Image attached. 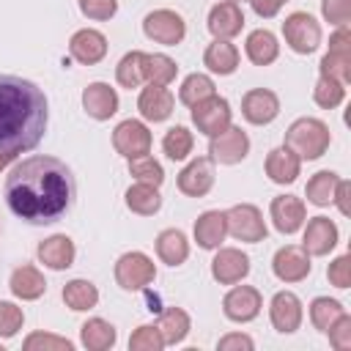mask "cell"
<instances>
[{"instance_id": "cell-48", "label": "cell", "mask_w": 351, "mask_h": 351, "mask_svg": "<svg viewBox=\"0 0 351 351\" xmlns=\"http://www.w3.org/2000/svg\"><path fill=\"white\" fill-rule=\"evenodd\" d=\"M80 11H82V16H88V19L107 22V19L115 16L118 0H80Z\"/></svg>"}, {"instance_id": "cell-10", "label": "cell", "mask_w": 351, "mask_h": 351, "mask_svg": "<svg viewBox=\"0 0 351 351\" xmlns=\"http://www.w3.org/2000/svg\"><path fill=\"white\" fill-rule=\"evenodd\" d=\"M233 121V110H230V101L222 99V96H208L197 104H192V123L197 126V132L214 137L219 134L222 129H228Z\"/></svg>"}, {"instance_id": "cell-1", "label": "cell", "mask_w": 351, "mask_h": 351, "mask_svg": "<svg viewBox=\"0 0 351 351\" xmlns=\"http://www.w3.org/2000/svg\"><path fill=\"white\" fill-rule=\"evenodd\" d=\"M3 197L16 219L27 225H52L74 206L77 184L66 162L36 154L5 176Z\"/></svg>"}, {"instance_id": "cell-20", "label": "cell", "mask_w": 351, "mask_h": 351, "mask_svg": "<svg viewBox=\"0 0 351 351\" xmlns=\"http://www.w3.org/2000/svg\"><path fill=\"white\" fill-rule=\"evenodd\" d=\"M340 241V230L337 225L329 219V217H313L304 228V239H302V247L307 255H329Z\"/></svg>"}, {"instance_id": "cell-42", "label": "cell", "mask_w": 351, "mask_h": 351, "mask_svg": "<svg viewBox=\"0 0 351 351\" xmlns=\"http://www.w3.org/2000/svg\"><path fill=\"white\" fill-rule=\"evenodd\" d=\"M129 173H132L134 181L151 184V186H162V181H165V170H162V165L151 154H143V156L129 159Z\"/></svg>"}, {"instance_id": "cell-49", "label": "cell", "mask_w": 351, "mask_h": 351, "mask_svg": "<svg viewBox=\"0 0 351 351\" xmlns=\"http://www.w3.org/2000/svg\"><path fill=\"white\" fill-rule=\"evenodd\" d=\"M326 277H329V282L335 285V288H348L351 285V255H337L332 263H329V269H326Z\"/></svg>"}, {"instance_id": "cell-32", "label": "cell", "mask_w": 351, "mask_h": 351, "mask_svg": "<svg viewBox=\"0 0 351 351\" xmlns=\"http://www.w3.org/2000/svg\"><path fill=\"white\" fill-rule=\"evenodd\" d=\"M118 340V332L110 321L104 318H88L82 326H80V343L88 348V351H107L112 348Z\"/></svg>"}, {"instance_id": "cell-47", "label": "cell", "mask_w": 351, "mask_h": 351, "mask_svg": "<svg viewBox=\"0 0 351 351\" xmlns=\"http://www.w3.org/2000/svg\"><path fill=\"white\" fill-rule=\"evenodd\" d=\"M321 14L329 25L343 27L351 19V0H321Z\"/></svg>"}, {"instance_id": "cell-23", "label": "cell", "mask_w": 351, "mask_h": 351, "mask_svg": "<svg viewBox=\"0 0 351 351\" xmlns=\"http://www.w3.org/2000/svg\"><path fill=\"white\" fill-rule=\"evenodd\" d=\"M36 255H38V261H41L47 269L63 271V269L74 266L77 247H74V241H71L66 233H55V236H49V239H44V241L38 244Z\"/></svg>"}, {"instance_id": "cell-11", "label": "cell", "mask_w": 351, "mask_h": 351, "mask_svg": "<svg viewBox=\"0 0 351 351\" xmlns=\"http://www.w3.org/2000/svg\"><path fill=\"white\" fill-rule=\"evenodd\" d=\"M261 307H263L261 291L252 288V285H233L225 293V299H222V313L233 324H250V321H255L261 315Z\"/></svg>"}, {"instance_id": "cell-14", "label": "cell", "mask_w": 351, "mask_h": 351, "mask_svg": "<svg viewBox=\"0 0 351 351\" xmlns=\"http://www.w3.org/2000/svg\"><path fill=\"white\" fill-rule=\"evenodd\" d=\"M269 318H271V326L280 335H293L302 326V318H304L299 296L293 291H277L269 302Z\"/></svg>"}, {"instance_id": "cell-39", "label": "cell", "mask_w": 351, "mask_h": 351, "mask_svg": "<svg viewBox=\"0 0 351 351\" xmlns=\"http://www.w3.org/2000/svg\"><path fill=\"white\" fill-rule=\"evenodd\" d=\"M192 145H195V137H192V132L186 126H170L165 132V137H162V151L173 162H184L192 154Z\"/></svg>"}, {"instance_id": "cell-38", "label": "cell", "mask_w": 351, "mask_h": 351, "mask_svg": "<svg viewBox=\"0 0 351 351\" xmlns=\"http://www.w3.org/2000/svg\"><path fill=\"white\" fill-rule=\"evenodd\" d=\"M343 313H346V307H343V302H337V299L315 296V299L310 302V324H313L318 332H324V335H326V329H329Z\"/></svg>"}, {"instance_id": "cell-7", "label": "cell", "mask_w": 351, "mask_h": 351, "mask_svg": "<svg viewBox=\"0 0 351 351\" xmlns=\"http://www.w3.org/2000/svg\"><path fill=\"white\" fill-rule=\"evenodd\" d=\"M156 277V266L154 261L140 252V250H132V252H123L118 261H115V282L123 288V291H143L154 282Z\"/></svg>"}, {"instance_id": "cell-16", "label": "cell", "mask_w": 351, "mask_h": 351, "mask_svg": "<svg viewBox=\"0 0 351 351\" xmlns=\"http://www.w3.org/2000/svg\"><path fill=\"white\" fill-rule=\"evenodd\" d=\"M269 217L282 236H291L307 222V208H304V200L296 195H277L269 206Z\"/></svg>"}, {"instance_id": "cell-21", "label": "cell", "mask_w": 351, "mask_h": 351, "mask_svg": "<svg viewBox=\"0 0 351 351\" xmlns=\"http://www.w3.org/2000/svg\"><path fill=\"white\" fill-rule=\"evenodd\" d=\"M206 25H208V33H211L214 38H228V41H230V38L239 36L241 27H244V11H241L239 3L222 0V3L211 5Z\"/></svg>"}, {"instance_id": "cell-37", "label": "cell", "mask_w": 351, "mask_h": 351, "mask_svg": "<svg viewBox=\"0 0 351 351\" xmlns=\"http://www.w3.org/2000/svg\"><path fill=\"white\" fill-rule=\"evenodd\" d=\"M214 93H217L214 80H211L208 74L195 71V74L184 77V82H181V88H178V101L186 104V107H192V104H197V101H203V99H208V96H214Z\"/></svg>"}, {"instance_id": "cell-24", "label": "cell", "mask_w": 351, "mask_h": 351, "mask_svg": "<svg viewBox=\"0 0 351 351\" xmlns=\"http://www.w3.org/2000/svg\"><path fill=\"white\" fill-rule=\"evenodd\" d=\"M82 110L93 121H110L118 112V93L107 82H90L82 90Z\"/></svg>"}, {"instance_id": "cell-33", "label": "cell", "mask_w": 351, "mask_h": 351, "mask_svg": "<svg viewBox=\"0 0 351 351\" xmlns=\"http://www.w3.org/2000/svg\"><path fill=\"white\" fill-rule=\"evenodd\" d=\"M60 296H63L66 307L74 310V313H85V310H93L99 304V288L90 280H82V277L69 280L63 285V293Z\"/></svg>"}, {"instance_id": "cell-45", "label": "cell", "mask_w": 351, "mask_h": 351, "mask_svg": "<svg viewBox=\"0 0 351 351\" xmlns=\"http://www.w3.org/2000/svg\"><path fill=\"white\" fill-rule=\"evenodd\" d=\"M25 324V313L22 307H16L14 302H3L0 299V337H14Z\"/></svg>"}, {"instance_id": "cell-25", "label": "cell", "mask_w": 351, "mask_h": 351, "mask_svg": "<svg viewBox=\"0 0 351 351\" xmlns=\"http://www.w3.org/2000/svg\"><path fill=\"white\" fill-rule=\"evenodd\" d=\"M195 241L200 250H217L222 247L225 236H228V222H225V211H203L197 219H195Z\"/></svg>"}, {"instance_id": "cell-12", "label": "cell", "mask_w": 351, "mask_h": 351, "mask_svg": "<svg viewBox=\"0 0 351 351\" xmlns=\"http://www.w3.org/2000/svg\"><path fill=\"white\" fill-rule=\"evenodd\" d=\"M151 143H154V137H151L148 126L143 121H137V118L121 121L115 126V132H112V148L121 156H126V159H134V156L148 154L151 151Z\"/></svg>"}, {"instance_id": "cell-53", "label": "cell", "mask_w": 351, "mask_h": 351, "mask_svg": "<svg viewBox=\"0 0 351 351\" xmlns=\"http://www.w3.org/2000/svg\"><path fill=\"white\" fill-rule=\"evenodd\" d=\"M14 156H16V154H11V151H0V170H5V167L14 162Z\"/></svg>"}, {"instance_id": "cell-29", "label": "cell", "mask_w": 351, "mask_h": 351, "mask_svg": "<svg viewBox=\"0 0 351 351\" xmlns=\"http://www.w3.org/2000/svg\"><path fill=\"white\" fill-rule=\"evenodd\" d=\"M244 52H247V58H250L255 66H269V63H274L277 55H280V41H277V36H274L271 30L258 27V30H252V33L247 36Z\"/></svg>"}, {"instance_id": "cell-30", "label": "cell", "mask_w": 351, "mask_h": 351, "mask_svg": "<svg viewBox=\"0 0 351 351\" xmlns=\"http://www.w3.org/2000/svg\"><path fill=\"white\" fill-rule=\"evenodd\" d=\"M156 255L162 263L167 266H181L189 258V241L184 236V230L178 228H165L156 236Z\"/></svg>"}, {"instance_id": "cell-26", "label": "cell", "mask_w": 351, "mask_h": 351, "mask_svg": "<svg viewBox=\"0 0 351 351\" xmlns=\"http://www.w3.org/2000/svg\"><path fill=\"white\" fill-rule=\"evenodd\" d=\"M8 288H11V293H14L16 299H22V302H36V299L44 296L47 280H44V274H41L36 266L25 263V266H16V269L11 271Z\"/></svg>"}, {"instance_id": "cell-6", "label": "cell", "mask_w": 351, "mask_h": 351, "mask_svg": "<svg viewBox=\"0 0 351 351\" xmlns=\"http://www.w3.org/2000/svg\"><path fill=\"white\" fill-rule=\"evenodd\" d=\"M225 222H228V233L236 241H247V244H258L266 239V222L258 206L252 203H236L225 211Z\"/></svg>"}, {"instance_id": "cell-34", "label": "cell", "mask_w": 351, "mask_h": 351, "mask_svg": "<svg viewBox=\"0 0 351 351\" xmlns=\"http://www.w3.org/2000/svg\"><path fill=\"white\" fill-rule=\"evenodd\" d=\"M126 208L132 214H140V217H154L159 208H162V195H159V186H151V184H134L126 189Z\"/></svg>"}, {"instance_id": "cell-4", "label": "cell", "mask_w": 351, "mask_h": 351, "mask_svg": "<svg viewBox=\"0 0 351 351\" xmlns=\"http://www.w3.org/2000/svg\"><path fill=\"white\" fill-rule=\"evenodd\" d=\"M282 38L296 55H310L321 47V25L307 11H293L282 22Z\"/></svg>"}, {"instance_id": "cell-41", "label": "cell", "mask_w": 351, "mask_h": 351, "mask_svg": "<svg viewBox=\"0 0 351 351\" xmlns=\"http://www.w3.org/2000/svg\"><path fill=\"white\" fill-rule=\"evenodd\" d=\"M313 101L318 107H324V110H335V107H340L346 101V85L337 82L335 77L318 74V82L313 88Z\"/></svg>"}, {"instance_id": "cell-28", "label": "cell", "mask_w": 351, "mask_h": 351, "mask_svg": "<svg viewBox=\"0 0 351 351\" xmlns=\"http://www.w3.org/2000/svg\"><path fill=\"white\" fill-rule=\"evenodd\" d=\"M203 66L211 71V74H219V77H228L239 69V49L236 44H230L228 38H214L206 52H203Z\"/></svg>"}, {"instance_id": "cell-50", "label": "cell", "mask_w": 351, "mask_h": 351, "mask_svg": "<svg viewBox=\"0 0 351 351\" xmlns=\"http://www.w3.org/2000/svg\"><path fill=\"white\" fill-rule=\"evenodd\" d=\"M217 348L219 351H252L255 348V340L250 337V335H241V332H230V335H225V337H219V343H217Z\"/></svg>"}, {"instance_id": "cell-9", "label": "cell", "mask_w": 351, "mask_h": 351, "mask_svg": "<svg viewBox=\"0 0 351 351\" xmlns=\"http://www.w3.org/2000/svg\"><path fill=\"white\" fill-rule=\"evenodd\" d=\"M250 154V137L241 126H228L208 143V159L217 165H239Z\"/></svg>"}, {"instance_id": "cell-46", "label": "cell", "mask_w": 351, "mask_h": 351, "mask_svg": "<svg viewBox=\"0 0 351 351\" xmlns=\"http://www.w3.org/2000/svg\"><path fill=\"white\" fill-rule=\"evenodd\" d=\"M326 335H329V346H332V348L348 351V348H351V315L343 313V315L326 329Z\"/></svg>"}, {"instance_id": "cell-31", "label": "cell", "mask_w": 351, "mask_h": 351, "mask_svg": "<svg viewBox=\"0 0 351 351\" xmlns=\"http://www.w3.org/2000/svg\"><path fill=\"white\" fill-rule=\"evenodd\" d=\"M156 329L165 340V346H178L186 340L189 329H192V321H189V313L181 310V307H167L159 313V321H156Z\"/></svg>"}, {"instance_id": "cell-27", "label": "cell", "mask_w": 351, "mask_h": 351, "mask_svg": "<svg viewBox=\"0 0 351 351\" xmlns=\"http://www.w3.org/2000/svg\"><path fill=\"white\" fill-rule=\"evenodd\" d=\"M263 170H266V176L274 184H293L296 176H299V170H302V159L291 148L280 145V148H271L269 151V156L263 162Z\"/></svg>"}, {"instance_id": "cell-13", "label": "cell", "mask_w": 351, "mask_h": 351, "mask_svg": "<svg viewBox=\"0 0 351 351\" xmlns=\"http://www.w3.org/2000/svg\"><path fill=\"white\" fill-rule=\"evenodd\" d=\"M310 269H313L310 255L299 244H285L271 258V271L280 282H302V280H307Z\"/></svg>"}, {"instance_id": "cell-19", "label": "cell", "mask_w": 351, "mask_h": 351, "mask_svg": "<svg viewBox=\"0 0 351 351\" xmlns=\"http://www.w3.org/2000/svg\"><path fill=\"white\" fill-rule=\"evenodd\" d=\"M69 55L71 60L82 63V66H96L104 60L107 55V38L104 33L93 30V27H82L69 38Z\"/></svg>"}, {"instance_id": "cell-51", "label": "cell", "mask_w": 351, "mask_h": 351, "mask_svg": "<svg viewBox=\"0 0 351 351\" xmlns=\"http://www.w3.org/2000/svg\"><path fill=\"white\" fill-rule=\"evenodd\" d=\"M252 5V11L261 16V19H271L280 14V8L288 3V0H247Z\"/></svg>"}, {"instance_id": "cell-22", "label": "cell", "mask_w": 351, "mask_h": 351, "mask_svg": "<svg viewBox=\"0 0 351 351\" xmlns=\"http://www.w3.org/2000/svg\"><path fill=\"white\" fill-rule=\"evenodd\" d=\"M173 107H176V99L173 93L167 90V85H145L137 96V110L145 121L151 123H162L173 115Z\"/></svg>"}, {"instance_id": "cell-35", "label": "cell", "mask_w": 351, "mask_h": 351, "mask_svg": "<svg viewBox=\"0 0 351 351\" xmlns=\"http://www.w3.org/2000/svg\"><path fill=\"white\" fill-rule=\"evenodd\" d=\"M178 74V66L173 58L162 52H143V77L151 85H170Z\"/></svg>"}, {"instance_id": "cell-3", "label": "cell", "mask_w": 351, "mask_h": 351, "mask_svg": "<svg viewBox=\"0 0 351 351\" xmlns=\"http://www.w3.org/2000/svg\"><path fill=\"white\" fill-rule=\"evenodd\" d=\"M332 143V134H329V126L321 121V118H296L288 129H285V148H291L299 159H321L326 154Z\"/></svg>"}, {"instance_id": "cell-15", "label": "cell", "mask_w": 351, "mask_h": 351, "mask_svg": "<svg viewBox=\"0 0 351 351\" xmlns=\"http://www.w3.org/2000/svg\"><path fill=\"white\" fill-rule=\"evenodd\" d=\"M241 115L252 126H266L280 115V99L269 88H252L241 96Z\"/></svg>"}, {"instance_id": "cell-18", "label": "cell", "mask_w": 351, "mask_h": 351, "mask_svg": "<svg viewBox=\"0 0 351 351\" xmlns=\"http://www.w3.org/2000/svg\"><path fill=\"white\" fill-rule=\"evenodd\" d=\"M178 192L186 197H206L214 186V162L208 156L192 159L181 173H178Z\"/></svg>"}, {"instance_id": "cell-5", "label": "cell", "mask_w": 351, "mask_h": 351, "mask_svg": "<svg viewBox=\"0 0 351 351\" xmlns=\"http://www.w3.org/2000/svg\"><path fill=\"white\" fill-rule=\"evenodd\" d=\"M318 71L324 77H335L337 82L348 85L351 82V33L348 25L337 27L329 36V49L318 63Z\"/></svg>"}, {"instance_id": "cell-54", "label": "cell", "mask_w": 351, "mask_h": 351, "mask_svg": "<svg viewBox=\"0 0 351 351\" xmlns=\"http://www.w3.org/2000/svg\"><path fill=\"white\" fill-rule=\"evenodd\" d=\"M230 3H244V0H230Z\"/></svg>"}, {"instance_id": "cell-40", "label": "cell", "mask_w": 351, "mask_h": 351, "mask_svg": "<svg viewBox=\"0 0 351 351\" xmlns=\"http://www.w3.org/2000/svg\"><path fill=\"white\" fill-rule=\"evenodd\" d=\"M115 80H118V85L121 88H140L143 82H145V77H143V52L140 49H132V52H126L121 60H118V66H115Z\"/></svg>"}, {"instance_id": "cell-8", "label": "cell", "mask_w": 351, "mask_h": 351, "mask_svg": "<svg viewBox=\"0 0 351 351\" xmlns=\"http://www.w3.org/2000/svg\"><path fill=\"white\" fill-rule=\"evenodd\" d=\"M143 33L162 47H176L184 41L186 36V22L181 14H176L173 8H156L151 14H145L143 19Z\"/></svg>"}, {"instance_id": "cell-17", "label": "cell", "mask_w": 351, "mask_h": 351, "mask_svg": "<svg viewBox=\"0 0 351 351\" xmlns=\"http://www.w3.org/2000/svg\"><path fill=\"white\" fill-rule=\"evenodd\" d=\"M250 274V258L236 247H217L211 261V277L219 285H236Z\"/></svg>"}, {"instance_id": "cell-52", "label": "cell", "mask_w": 351, "mask_h": 351, "mask_svg": "<svg viewBox=\"0 0 351 351\" xmlns=\"http://www.w3.org/2000/svg\"><path fill=\"white\" fill-rule=\"evenodd\" d=\"M348 195H351V181H346V178H340L337 181V189H335V206L340 208V214L343 217H348L351 214V206H348Z\"/></svg>"}, {"instance_id": "cell-43", "label": "cell", "mask_w": 351, "mask_h": 351, "mask_svg": "<svg viewBox=\"0 0 351 351\" xmlns=\"http://www.w3.org/2000/svg\"><path fill=\"white\" fill-rule=\"evenodd\" d=\"M162 348H165V340L156 324H143L129 337V351H162Z\"/></svg>"}, {"instance_id": "cell-44", "label": "cell", "mask_w": 351, "mask_h": 351, "mask_svg": "<svg viewBox=\"0 0 351 351\" xmlns=\"http://www.w3.org/2000/svg\"><path fill=\"white\" fill-rule=\"evenodd\" d=\"M22 348H25V351H71L74 343L66 340V337L49 335V332H33V335L25 337Z\"/></svg>"}, {"instance_id": "cell-36", "label": "cell", "mask_w": 351, "mask_h": 351, "mask_svg": "<svg viewBox=\"0 0 351 351\" xmlns=\"http://www.w3.org/2000/svg\"><path fill=\"white\" fill-rule=\"evenodd\" d=\"M337 181H340V176H337V173H332V170H318V173L307 181V186H304L307 200H310L313 206H318V208L329 206V203L335 200Z\"/></svg>"}, {"instance_id": "cell-2", "label": "cell", "mask_w": 351, "mask_h": 351, "mask_svg": "<svg viewBox=\"0 0 351 351\" xmlns=\"http://www.w3.org/2000/svg\"><path fill=\"white\" fill-rule=\"evenodd\" d=\"M44 90L16 74H0V151H33L47 132Z\"/></svg>"}]
</instances>
